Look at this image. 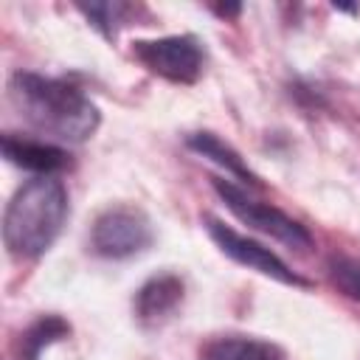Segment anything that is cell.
<instances>
[{
	"label": "cell",
	"instance_id": "8fae6325",
	"mask_svg": "<svg viewBox=\"0 0 360 360\" xmlns=\"http://www.w3.org/2000/svg\"><path fill=\"white\" fill-rule=\"evenodd\" d=\"M68 335H70V323L62 315H42L20 335V357L22 360H39V354L48 346L65 340Z\"/></svg>",
	"mask_w": 360,
	"mask_h": 360
},
{
	"label": "cell",
	"instance_id": "ba28073f",
	"mask_svg": "<svg viewBox=\"0 0 360 360\" xmlns=\"http://www.w3.org/2000/svg\"><path fill=\"white\" fill-rule=\"evenodd\" d=\"M183 295H186V287H183L180 276H174V273L152 276L135 292V315L146 326L163 323L183 304Z\"/></svg>",
	"mask_w": 360,
	"mask_h": 360
},
{
	"label": "cell",
	"instance_id": "6da1fadb",
	"mask_svg": "<svg viewBox=\"0 0 360 360\" xmlns=\"http://www.w3.org/2000/svg\"><path fill=\"white\" fill-rule=\"evenodd\" d=\"M8 96L28 127L62 143H82L101 124L98 107L68 79L20 70L8 82Z\"/></svg>",
	"mask_w": 360,
	"mask_h": 360
},
{
	"label": "cell",
	"instance_id": "7c38bea8",
	"mask_svg": "<svg viewBox=\"0 0 360 360\" xmlns=\"http://www.w3.org/2000/svg\"><path fill=\"white\" fill-rule=\"evenodd\" d=\"M329 278L332 284L346 295L360 301V259L354 256H338L329 262Z\"/></svg>",
	"mask_w": 360,
	"mask_h": 360
},
{
	"label": "cell",
	"instance_id": "5b68a950",
	"mask_svg": "<svg viewBox=\"0 0 360 360\" xmlns=\"http://www.w3.org/2000/svg\"><path fill=\"white\" fill-rule=\"evenodd\" d=\"M211 183H214V191L219 194V200L245 225H250V228H256V231H262V233H267V236H273V239H278V242H284L290 248H309L312 245V233L298 219H292L290 214H284L281 208L253 200L245 188H239L231 180L214 177Z\"/></svg>",
	"mask_w": 360,
	"mask_h": 360
},
{
	"label": "cell",
	"instance_id": "3957f363",
	"mask_svg": "<svg viewBox=\"0 0 360 360\" xmlns=\"http://www.w3.org/2000/svg\"><path fill=\"white\" fill-rule=\"evenodd\" d=\"M132 56L155 76L172 84H194L205 65V48L194 34H169L158 39H135Z\"/></svg>",
	"mask_w": 360,
	"mask_h": 360
},
{
	"label": "cell",
	"instance_id": "5bb4252c",
	"mask_svg": "<svg viewBox=\"0 0 360 360\" xmlns=\"http://www.w3.org/2000/svg\"><path fill=\"white\" fill-rule=\"evenodd\" d=\"M217 14H222V17H231V14H239V6H219V8H217Z\"/></svg>",
	"mask_w": 360,
	"mask_h": 360
},
{
	"label": "cell",
	"instance_id": "277c9868",
	"mask_svg": "<svg viewBox=\"0 0 360 360\" xmlns=\"http://www.w3.org/2000/svg\"><path fill=\"white\" fill-rule=\"evenodd\" d=\"M155 239L152 219L135 205L104 208L90 228V248L104 259H129L143 253Z\"/></svg>",
	"mask_w": 360,
	"mask_h": 360
},
{
	"label": "cell",
	"instance_id": "7a4b0ae2",
	"mask_svg": "<svg viewBox=\"0 0 360 360\" xmlns=\"http://www.w3.org/2000/svg\"><path fill=\"white\" fill-rule=\"evenodd\" d=\"M68 188L56 177L22 183L3 214V242L17 259H39L51 250L68 219Z\"/></svg>",
	"mask_w": 360,
	"mask_h": 360
},
{
	"label": "cell",
	"instance_id": "30bf717a",
	"mask_svg": "<svg viewBox=\"0 0 360 360\" xmlns=\"http://www.w3.org/2000/svg\"><path fill=\"white\" fill-rule=\"evenodd\" d=\"M186 146H188L191 152L208 158L211 163H217L219 169H225L228 174H233L236 180H242V183H248V186H253V188L262 186V180L250 172V166L242 160V155H239L231 143H225L222 138H217L214 132H191V135L186 138Z\"/></svg>",
	"mask_w": 360,
	"mask_h": 360
},
{
	"label": "cell",
	"instance_id": "9c48e42d",
	"mask_svg": "<svg viewBox=\"0 0 360 360\" xmlns=\"http://www.w3.org/2000/svg\"><path fill=\"white\" fill-rule=\"evenodd\" d=\"M200 360H284V352L262 338L219 335L202 346Z\"/></svg>",
	"mask_w": 360,
	"mask_h": 360
},
{
	"label": "cell",
	"instance_id": "8992f818",
	"mask_svg": "<svg viewBox=\"0 0 360 360\" xmlns=\"http://www.w3.org/2000/svg\"><path fill=\"white\" fill-rule=\"evenodd\" d=\"M205 231L208 236L214 239V245L228 256L233 259L236 264L248 267V270H256L273 281H281V284H290V287H309V281L304 276H298L295 270L287 267V262H281L270 248H264L262 242L250 239V236H242L236 233L233 228H228L225 222L214 219V217H205Z\"/></svg>",
	"mask_w": 360,
	"mask_h": 360
},
{
	"label": "cell",
	"instance_id": "4fadbf2b",
	"mask_svg": "<svg viewBox=\"0 0 360 360\" xmlns=\"http://www.w3.org/2000/svg\"><path fill=\"white\" fill-rule=\"evenodd\" d=\"M84 14H87V20L104 34V37H115V28L121 25L118 20H121V14L129 8V6H124V3H90V6H79Z\"/></svg>",
	"mask_w": 360,
	"mask_h": 360
},
{
	"label": "cell",
	"instance_id": "52a82bcc",
	"mask_svg": "<svg viewBox=\"0 0 360 360\" xmlns=\"http://www.w3.org/2000/svg\"><path fill=\"white\" fill-rule=\"evenodd\" d=\"M3 158L25 172H34L37 177H53L56 172L70 166V155L48 141H34V138H20L14 132H6L0 138Z\"/></svg>",
	"mask_w": 360,
	"mask_h": 360
}]
</instances>
